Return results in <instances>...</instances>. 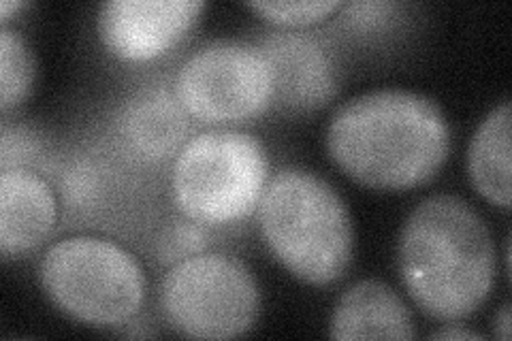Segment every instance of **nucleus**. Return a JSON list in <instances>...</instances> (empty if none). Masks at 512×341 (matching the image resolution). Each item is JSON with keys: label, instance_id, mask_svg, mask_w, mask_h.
Here are the masks:
<instances>
[{"label": "nucleus", "instance_id": "obj_1", "mask_svg": "<svg viewBox=\"0 0 512 341\" xmlns=\"http://www.w3.org/2000/svg\"><path fill=\"white\" fill-rule=\"evenodd\" d=\"M327 150L355 182L404 192L440 171L451 152V126L425 94L382 88L355 96L333 113Z\"/></svg>", "mask_w": 512, "mask_h": 341}, {"label": "nucleus", "instance_id": "obj_2", "mask_svg": "<svg viewBox=\"0 0 512 341\" xmlns=\"http://www.w3.org/2000/svg\"><path fill=\"white\" fill-rule=\"evenodd\" d=\"M397 256L412 301L440 322L474 316L495 284L491 233L478 211L455 194H434L414 207Z\"/></svg>", "mask_w": 512, "mask_h": 341}, {"label": "nucleus", "instance_id": "obj_3", "mask_svg": "<svg viewBox=\"0 0 512 341\" xmlns=\"http://www.w3.org/2000/svg\"><path fill=\"white\" fill-rule=\"evenodd\" d=\"M259 229L269 252L301 282L333 284L352 263L348 207L312 171L282 169L271 177L259 203Z\"/></svg>", "mask_w": 512, "mask_h": 341}, {"label": "nucleus", "instance_id": "obj_4", "mask_svg": "<svg viewBox=\"0 0 512 341\" xmlns=\"http://www.w3.org/2000/svg\"><path fill=\"white\" fill-rule=\"evenodd\" d=\"M39 273L58 310L88 327H122L146 301V273L135 256L109 239H62L47 250Z\"/></svg>", "mask_w": 512, "mask_h": 341}, {"label": "nucleus", "instance_id": "obj_5", "mask_svg": "<svg viewBox=\"0 0 512 341\" xmlns=\"http://www.w3.org/2000/svg\"><path fill=\"white\" fill-rule=\"evenodd\" d=\"M269 177L263 143L242 131L192 137L175 158L171 188L180 211L207 226L248 218L259 207Z\"/></svg>", "mask_w": 512, "mask_h": 341}, {"label": "nucleus", "instance_id": "obj_6", "mask_svg": "<svg viewBox=\"0 0 512 341\" xmlns=\"http://www.w3.org/2000/svg\"><path fill=\"white\" fill-rule=\"evenodd\" d=\"M160 312L184 337L233 339L256 324L261 290L237 258L218 252L192 254L163 278Z\"/></svg>", "mask_w": 512, "mask_h": 341}, {"label": "nucleus", "instance_id": "obj_7", "mask_svg": "<svg viewBox=\"0 0 512 341\" xmlns=\"http://www.w3.org/2000/svg\"><path fill=\"white\" fill-rule=\"evenodd\" d=\"M276 92V69L263 50L214 41L192 54L175 77V94L192 118L227 124L263 113Z\"/></svg>", "mask_w": 512, "mask_h": 341}, {"label": "nucleus", "instance_id": "obj_8", "mask_svg": "<svg viewBox=\"0 0 512 341\" xmlns=\"http://www.w3.org/2000/svg\"><path fill=\"white\" fill-rule=\"evenodd\" d=\"M203 7L199 0H109L99 9V35L124 60H152L184 39Z\"/></svg>", "mask_w": 512, "mask_h": 341}, {"label": "nucleus", "instance_id": "obj_9", "mask_svg": "<svg viewBox=\"0 0 512 341\" xmlns=\"http://www.w3.org/2000/svg\"><path fill=\"white\" fill-rule=\"evenodd\" d=\"M58 205L52 188L26 169H5L0 175V252L22 256L54 231Z\"/></svg>", "mask_w": 512, "mask_h": 341}, {"label": "nucleus", "instance_id": "obj_10", "mask_svg": "<svg viewBox=\"0 0 512 341\" xmlns=\"http://www.w3.org/2000/svg\"><path fill=\"white\" fill-rule=\"evenodd\" d=\"M333 339H414V318L406 301L380 280L350 286L335 303L329 324Z\"/></svg>", "mask_w": 512, "mask_h": 341}, {"label": "nucleus", "instance_id": "obj_11", "mask_svg": "<svg viewBox=\"0 0 512 341\" xmlns=\"http://www.w3.org/2000/svg\"><path fill=\"white\" fill-rule=\"evenodd\" d=\"M512 105L504 101L478 126L468 148V173L474 188L502 209H510Z\"/></svg>", "mask_w": 512, "mask_h": 341}, {"label": "nucleus", "instance_id": "obj_12", "mask_svg": "<svg viewBox=\"0 0 512 341\" xmlns=\"http://www.w3.org/2000/svg\"><path fill=\"white\" fill-rule=\"evenodd\" d=\"M126 131L143 154L165 156L182 139L186 124L178 105L163 92H154L133 105Z\"/></svg>", "mask_w": 512, "mask_h": 341}, {"label": "nucleus", "instance_id": "obj_13", "mask_svg": "<svg viewBox=\"0 0 512 341\" xmlns=\"http://www.w3.org/2000/svg\"><path fill=\"white\" fill-rule=\"evenodd\" d=\"M35 79V56L20 32L7 24L0 28V109L18 107L30 92Z\"/></svg>", "mask_w": 512, "mask_h": 341}, {"label": "nucleus", "instance_id": "obj_14", "mask_svg": "<svg viewBox=\"0 0 512 341\" xmlns=\"http://www.w3.org/2000/svg\"><path fill=\"white\" fill-rule=\"evenodd\" d=\"M248 7L274 24L306 26L329 18L340 3L338 0H269V3H248Z\"/></svg>", "mask_w": 512, "mask_h": 341}, {"label": "nucleus", "instance_id": "obj_15", "mask_svg": "<svg viewBox=\"0 0 512 341\" xmlns=\"http://www.w3.org/2000/svg\"><path fill=\"white\" fill-rule=\"evenodd\" d=\"M493 333H495V337H500L502 341L510 339V305L508 303L502 307L500 314H495Z\"/></svg>", "mask_w": 512, "mask_h": 341}, {"label": "nucleus", "instance_id": "obj_16", "mask_svg": "<svg viewBox=\"0 0 512 341\" xmlns=\"http://www.w3.org/2000/svg\"><path fill=\"white\" fill-rule=\"evenodd\" d=\"M431 339H474V341H478V339H485L483 335H478V333H472V331H466V329H440V331H436V333H431Z\"/></svg>", "mask_w": 512, "mask_h": 341}, {"label": "nucleus", "instance_id": "obj_17", "mask_svg": "<svg viewBox=\"0 0 512 341\" xmlns=\"http://www.w3.org/2000/svg\"><path fill=\"white\" fill-rule=\"evenodd\" d=\"M22 7H26V3H0V20H3V24H7L9 13L18 11Z\"/></svg>", "mask_w": 512, "mask_h": 341}]
</instances>
